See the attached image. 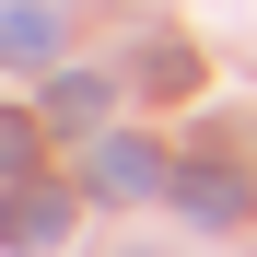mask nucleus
I'll use <instances>...</instances> for the list:
<instances>
[{
	"label": "nucleus",
	"instance_id": "obj_2",
	"mask_svg": "<svg viewBox=\"0 0 257 257\" xmlns=\"http://www.w3.org/2000/svg\"><path fill=\"white\" fill-rule=\"evenodd\" d=\"M176 210H187V222H245V176H234V164H187V176H176Z\"/></svg>",
	"mask_w": 257,
	"mask_h": 257
},
{
	"label": "nucleus",
	"instance_id": "obj_5",
	"mask_svg": "<svg viewBox=\"0 0 257 257\" xmlns=\"http://www.w3.org/2000/svg\"><path fill=\"white\" fill-rule=\"evenodd\" d=\"M47 117H59V128H94V117H105V82H82V70L47 82Z\"/></svg>",
	"mask_w": 257,
	"mask_h": 257
},
{
	"label": "nucleus",
	"instance_id": "obj_4",
	"mask_svg": "<svg viewBox=\"0 0 257 257\" xmlns=\"http://www.w3.org/2000/svg\"><path fill=\"white\" fill-rule=\"evenodd\" d=\"M47 47H59V12H35V0H24V12H0V70H35Z\"/></svg>",
	"mask_w": 257,
	"mask_h": 257
},
{
	"label": "nucleus",
	"instance_id": "obj_3",
	"mask_svg": "<svg viewBox=\"0 0 257 257\" xmlns=\"http://www.w3.org/2000/svg\"><path fill=\"white\" fill-rule=\"evenodd\" d=\"M94 187H105V199H152V187H164V152H152V141H105V152H94Z\"/></svg>",
	"mask_w": 257,
	"mask_h": 257
},
{
	"label": "nucleus",
	"instance_id": "obj_1",
	"mask_svg": "<svg viewBox=\"0 0 257 257\" xmlns=\"http://www.w3.org/2000/svg\"><path fill=\"white\" fill-rule=\"evenodd\" d=\"M70 234V199L59 187H12V210H0V245H24V257H47Z\"/></svg>",
	"mask_w": 257,
	"mask_h": 257
}]
</instances>
